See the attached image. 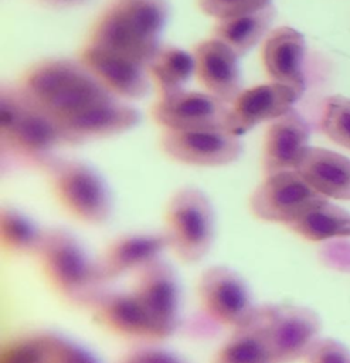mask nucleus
Returning a JSON list of instances; mask_svg holds the SVG:
<instances>
[{"instance_id": "f257e3e1", "label": "nucleus", "mask_w": 350, "mask_h": 363, "mask_svg": "<svg viewBox=\"0 0 350 363\" xmlns=\"http://www.w3.org/2000/svg\"><path fill=\"white\" fill-rule=\"evenodd\" d=\"M169 13L167 0H112L94 27L91 44L149 67Z\"/></svg>"}, {"instance_id": "f03ea898", "label": "nucleus", "mask_w": 350, "mask_h": 363, "mask_svg": "<svg viewBox=\"0 0 350 363\" xmlns=\"http://www.w3.org/2000/svg\"><path fill=\"white\" fill-rule=\"evenodd\" d=\"M20 88L35 106L60 122L116 98L82 61L72 60L37 64L26 74Z\"/></svg>"}, {"instance_id": "7ed1b4c3", "label": "nucleus", "mask_w": 350, "mask_h": 363, "mask_svg": "<svg viewBox=\"0 0 350 363\" xmlns=\"http://www.w3.org/2000/svg\"><path fill=\"white\" fill-rule=\"evenodd\" d=\"M37 255L52 286L71 302L92 306L103 292L99 262L89 258L71 233L61 228L47 231Z\"/></svg>"}, {"instance_id": "20e7f679", "label": "nucleus", "mask_w": 350, "mask_h": 363, "mask_svg": "<svg viewBox=\"0 0 350 363\" xmlns=\"http://www.w3.org/2000/svg\"><path fill=\"white\" fill-rule=\"evenodd\" d=\"M170 247L187 261L201 259L214 240V211L208 197L197 187L177 190L167 206L166 231Z\"/></svg>"}, {"instance_id": "39448f33", "label": "nucleus", "mask_w": 350, "mask_h": 363, "mask_svg": "<svg viewBox=\"0 0 350 363\" xmlns=\"http://www.w3.org/2000/svg\"><path fill=\"white\" fill-rule=\"evenodd\" d=\"M54 191L64 207L85 223L99 224L112 213V197L102 176L86 163L69 159L47 166Z\"/></svg>"}, {"instance_id": "423d86ee", "label": "nucleus", "mask_w": 350, "mask_h": 363, "mask_svg": "<svg viewBox=\"0 0 350 363\" xmlns=\"http://www.w3.org/2000/svg\"><path fill=\"white\" fill-rule=\"evenodd\" d=\"M264 336L272 363H292L307 354L319 339L320 318L306 306H259Z\"/></svg>"}, {"instance_id": "0eeeda50", "label": "nucleus", "mask_w": 350, "mask_h": 363, "mask_svg": "<svg viewBox=\"0 0 350 363\" xmlns=\"http://www.w3.org/2000/svg\"><path fill=\"white\" fill-rule=\"evenodd\" d=\"M23 96L16 119L1 129L3 149L7 147L10 153L26 163L48 166L54 149L67 143L62 126L52 115L35 106L24 91Z\"/></svg>"}, {"instance_id": "6e6552de", "label": "nucleus", "mask_w": 350, "mask_h": 363, "mask_svg": "<svg viewBox=\"0 0 350 363\" xmlns=\"http://www.w3.org/2000/svg\"><path fill=\"white\" fill-rule=\"evenodd\" d=\"M322 199L324 196L316 191L298 170H285L266 176L252 193L249 207L258 218L288 227Z\"/></svg>"}, {"instance_id": "1a4fd4ad", "label": "nucleus", "mask_w": 350, "mask_h": 363, "mask_svg": "<svg viewBox=\"0 0 350 363\" xmlns=\"http://www.w3.org/2000/svg\"><path fill=\"white\" fill-rule=\"evenodd\" d=\"M198 294L204 312L218 325L239 328L256 311L242 277L224 265H215L203 272Z\"/></svg>"}, {"instance_id": "9d476101", "label": "nucleus", "mask_w": 350, "mask_h": 363, "mask_svg": "<svg viewBox=\"0 0 350 363\" xmlns=\"http://www.w3.org/2000/svg\"><path fill=\"white\" fill-rule=\"evenodd\" d=\"M152 325L154 339L173 335L180 325V285L174 269L156 261L139 272L135 289Z\"/></svg>"}, {"instance_id": "9b49d317", "label": "nucleus", "mask_w": 350, "mask_h": 363, "mask_svg": "<svg viewBox=\"0 0 350 363\" xmlns=\"http://www.w3.org/2000/svg\"><path fill=\"white\" fill-rule=\"evenodd\" d=\"M162 146L173 159L194 166L230 164L242 152L239 136L227 129H166L162 135Z\"/></svg>"}, {"instance_id": "f8f14e48", "label": "nucleus", "mask_w": 350, "mask_h": 363, "mask_svg": "<svg viewBox=\"0 0 350 363\" xmlns=\"http://www.w3.org/2000/svg\"><path fill=\"white\" fill-rule=\"evenodd\" d=\"M231 105L211 94L179 91L162 96L153 109L154 119L166 129H227Z\"/></svg>"}, {"instance_id": "ddd939ff", "label": "nucleus", "mask_w": 350, "mask_h": 363, "mask_svg": "<svg viewBox=\"0 0 350 363\" xmlns=\"http://www.w3.org/2000/svg\"><path fill=\"white\" fill-rule=\"evenodd\" d=\"M299 98L293 88L275 81L242 91L231 104L228 130L241 136L255 125L283 115Z\"/></svg>"}, {"instance_id": "4468645a", "label": "nucleus", "mask_w": 350, "mask_h": 363, "mask_svg": "<svg viewBox=\"0 0 350 363\" xmlns=\"http://www.w3.org/2000/svg\"><path fill=\"white\" fill-rule=\"evenodd\" d=\"M310 129L305 118L295 109L272 121L264 145L262 167L266 176L295 170L307 147Z\"/></svg>"}, {"instance_id": "2eb2a0df", "label": "nucleus", "mask_w": 350, "mask_h": 363, "mask_svg": "<svg viewBox=\"0 0 350 363\" xmlns=\"http://www.w3.org/2000/svg\"><path fill=\"white\" fill-rule=\"evenodd\" d=\"M140 113L118 98L98 104L61 123L67 143H82L92 139L108 138L135 128Z\"/></svg>"}, {"instance_id": "dca6fc26", "label": "nucleus", "mask_w": 350, "mask_h": 363, "mask_svg": "<svg viewBox=\"0 0 350 363\" xmlns=\"http://www.w3.org/2000/svg\"><path fill=\"white\" fill-rule=\"evenodd\" d=\"M81 61L116 96L137 99L149 91L146 67L130 58L89 44Z\"/></svg>"}, {"instance_id": "f3484780", "label": "nucleus", "mask_w": 350, "mask_h": 363, "mask_svg": "<svg viewBox=\"0 0 350 363\" xmlns=\"http://www.w3.org/2000/svg\"><path fill=\"white\" fill-rule=\"evenodd\" d=\"M238 55L222 41L213 38L194 48L196 72L205 89L227 104L242 92Z\"/></svg>"}, {"instance_id": "a211bd4d", "label": "nucleus", "mask_w": 350, "mask_h": 363, "mask_svg": "<svg viewBox=\"0 0 350 363\" xmlns=\"http://www.w3.org/2000/svg\"><path fill=\"white\" fill-rule=\"evenodd\" d=\"M167 247L170 244L166 233H135L119 237L98 261L105 282L132 271L140 272L159 261Z\"/></svg>"}, {"instance_id": "6ab92c4d", "label": "nucleus", "mask_w": 350, "mask_h": 363, "mask_svg": "<svg viewBox=\"0 0 350 363\" xmlns=\"http://www.w3.org/2000/svg\"><path fill=\"white\" fill-rule=\"evenodd\" d=\"M306 44L303 35L292 27L273 30L262 50L264 65L275 82L293 88L300 96L305 91V61Z\"/></svg>"}, {"instance_id": "aec40b11", "label": "nucleus", "mask_w": 350, "mask_h": 363, "mask_svg": "<svg viewBox=\"0 0 350 363\" xmlns=\"http://www.w3.org/2000/svg\"><path fill=\"white\" fill-rule=\"evenodd\" d=\"M322 196L350 200V159L323 147L307 146L296 169Z\"/></svg>"}, {"instance_id": "412c9836", "label": "nucleus", "mask_w": 350, "mask_h": 363, "mask_svg": "<svg viewBox=\"0 0 350 363\" xmlns=\"http://www.w3.org/2000/svg\"><path fill=\"white\" fill-rule=\"evenodd\" d=\"M98 320L112 332L129 337H153L152 325L133 292H102L92 303Z\"/></svg>"}, {"instance_id": "4be33fe9", "label": "nucleus", "mask_w": 350, "mask_h": 363, "mask_svg": "<svg viewBox=\"0 0 350 363\" xmlns=\"http://www.w3.org/2000/svg\"><path fill=\"white\" fill-rule=\"evenodd\" d=\"M288 228L309 241L349 237L350 211L330 203L324 197L306 208Z\"/></svg>"}, {"instance_id": "5701e85b", "label": "nucleus", "mask_w": 350, "mask_h": 363, "mask_svg": "<svg viewBox=\"0 0 350 363\" xmlns=\"http://www.w3.org/2000/svg\"><path fill=\"white\" fill-rule=\"evenodd\" d=\"M275 14V7L269 4L258 11L222 18L214 27V38L227 44L238 57H241L269 30Z\"/></svg>"}, {"instance_id": "b1692460", "label": "nucleus", "mask_w": 350, "mask_h": 363, "mask_svg": "<svg viewBox=\"0 0 350 363\" xmlns=\"http://www.w3.org/2000/svg\"><path fill=\"white\" fill-rule=\"evenodd\" d=\"M214 363H272L259 308L247 323L235 328V332L215 354Z\"/></svg>"}, {"instance_id": "393cba45", "label": "nucleus", "mask_w": 350, "mask_h": 363, "mask_svg": "<svg viewBox=\"0 0 350 363\" xmlns=\"http://www.w3.org/2000/svg\"><path fill=\"white\" fill-rule=\"evenodd\" d=\"M149 69L159 84L162 96H167L183 91V85L196 69V61L194 55L174 45H160L149 64Z\"/></svg>"}, {"instance_id": "a878e982", "label": "nucleus", "mask_w": 350, "mask_h": 363, "mask_svg": "<svg viewBox=\"0 0 350 363\" xmlns=\"http://www.w3.org/2000/svg\"><path fill=\"white\" fill-rule=\"evenodd\" d=\"M0 231L6 247L24 254H37L45 234L27 216L10 207L1 210Z\"/></svg>"}, {"instance_id": "bb28decb", "label": "nucleus", "mask_w": 350, "mask_h": 363, "mask_svg": "<svg viewBox=\"0 0 350 363\" xmlns=\"http://www.w3.org/2000/svg\"><path fill=\"white\" fill-rule=\"evenodd\" d=\"M320 130L330 140L350 150V98L332 95L324 99Z\"/></svg>"}, {"instance_id": "cd10ccee", "label": "nucleus", "mask_w": 350, "mask_h": 363, "mask_svg": "<svg viewBox=\"0 0 350 363\" xmlns=\"http://www.w3.org/2000/svg\"><path fill=\"white\" fill-rule=\"evenodd\" d=\"M52 333H34L10 343L1 354V363H45Z\"/></svg>"}, {"instance_id": "c85d7f7f", "label": "nucleus", "mask_w": 350, "mask_h": 363, "mask_svg": "<svg viewBox=\"0 0 350 363\" xmlns=\"http://www.w3.org/2000/svg\"><path fill=\"white\" fill-rule=\"evenodd\" d=\"M271 4V0H198L200 9L215 18H230L258 11Z\"/></svg>"}, {"instance_id": "c756f323", "label": "nucleus", "mask_w": 350, "mask_h": 363, "mask_svg": "<svg viewBox=\"0 0 350 363\" xmlns=\"http://www.w3.org/2000/svg\"><path fill=\"white\" fill-rule=\"evenodd\" d=\"M306 363H350L349 349L330 337L317 339L305 356Z\"/></svg>"}, {"instance_id": "7c9ffc66", "label": "nucleus", "mask_w": 350, "mask_h": 363, "mask_svg": "<svg viewBox=\"0 0 350 363\" xmlns=\"http://www.w3.org/2000/svg\"><path fill=\"white\" fill-rule=\"evenodd\" d=\"M122 363H188L177 353L160 347H145L130 353Z\"/></svg>"}, {"instance_id": "2f4dec72", "label": "nucleus", "mask_w": 350, "mask_h": 363, "mask_svg": "<svg viewBox=\"0 0 350 363\" xmlns=\"http://www.w3.org/2000/svg\"><path fill=\"white\" fill-rule=\"evenodd\" d=\"M40 1L50 6H75V4H82L86 0H40Z\"/></svg>"}]
</instances>
